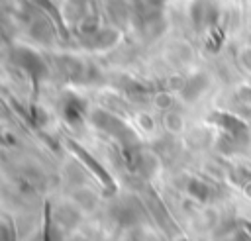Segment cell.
<instances>
[{
    "mask_svg": "<svg viewBox=\"0 0 251 241\" xmlns=\"http://www.w3.org/2000/svg\"><path fill=\"white\" fill-rule=\"evenodd\" d=\"M163 125L169 133H180L184 129V118L176 112V110H169L163 116Z\"/></svg>",
    "mask_w": 251,
    "mask_h": 241,
    "instance_id": "cell-1",
    "label": "cell"
},
{
    "mask_svg": "<svg viewBox=\"0 0 251 241\" xmlns=\"http://www.w3.org/2000/svg\"><path fill=\"white\" fill-rule=\"evenodd\" d=\"M137 123H139V127H143L145 131H151V129L155 127V121H153V118H151L149 114H139V116H137Z\"/></svg>",
    "mask_w": 251,
    "mask_h": 241,
    "instance_id": "cell-2",
    "label": "cell"
},
{
    "mask_svg": "<svg viewBox=\"0 0 251 241\" xmlns=\"http://www.w3.org/2000/svg\"><path fill=\"white\" fill-rule=\"evenodd\" d=\"M241 63H243V67H245L247 71H251V49H245V51L241 53Z\"/></svg>",
    "mask_w": 251,
    "mask_h": 241,
    "instance_id": "cell-3",
    "label": "cell"
}]
</instances>
